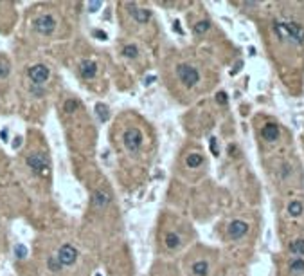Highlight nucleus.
<instances>
[{
	"instance_id": "obj_1",
	"label": "nucleus",
	"mask_w": 304,
	"mask_h": 276,
	"mask_svg": "<svg viewBox=\"0 0 304 276\" xmlns=\"http://www.w3.org/2000/svg\"><path fill=\"white\" fill-rule=\"evenodd\" d=\"M275 32L286 38V40H294L297 43H304V27L295 24V22H284V24H275Z\"/></svg>"
},
{
	"instance_id": "obj_2",
	"label": "nucleus",
	"mask_w": 304,
	"mask_h": 276,
	"mask_svg": "<svg viewBox=\"0 0 304 276\" xmlns=\"http://www.w3.org/2000/svg\"><path fill=\"white\" fill-rule=\"evenodd\" d=\"M177 76H178V80L185 87H193L200 81L198 69H194V67H191V65H185V63H182V65L177 67Z\"/></svg>"
},
{
	"instance_id": "obj_3",
	"label": "nucleus",
	"mask_w": 304,
	"mask_h": 276,
	"mask_svg": "<svg viewBox=\"0 0 304 276\" xmlns=\"http://www.w3.org/2000/svg\"><path fill=\"white\" fill-rule=\"evenodd\" d=\"M34 29L36 32H40L43 36H51L56 29V20H54L52 15H49V13H43L40 16H36L34 18Z\"/></svg>"
},
{
	"instance_id": "obj_4",
	"label": "nucleus",
	"mask_w": 304,
	"mask_h": 276,
	"mask_svg": "<svg viewBox=\"0 0 304 276\" xmlns=\"http://www.w3.org/2000/svg\"><path fill=\"white\" fill-rule=\"evenodd\" d=\"M27 166H29L32 170V173H36V175L45 173V171L49 170V157H47L45 153L34 152V153H31V155L27 157Z\"/></svg>"
},
{
	"instance_id": "obj_5",
	"label": "nucleus",
	"mask_w": 304,
	"mask_h": 276,
	"mask_svg": "<svg viewBox=\"0 0 304 276\" xmlns=\"http://www.w3.org/2000/svg\"><path fill=\"white\" fill-rule=\"evenodd\" d=\"M123 141H124V146L130 152H139L140 144H142V134L139 128H128L123 136Z\"/></svg>"
},
{
	"instance_id": "obj_6",
	"label": "nucleus",
	"mask_w": 304,
	"mask_h": 276,
	"mask_svg": "<svg viewBox=\"0 0 304 276\" xmlns=\"http://www.w3.org/2000/svg\"><path fill=\"white\" fill-rule=\"evenodd\" d=\"M49 74H51V71H49V67L47 65H32L31 69H29V78H31V81L34 85H42L45 83L47 80H49Z\"/></svg>"
},
{
	"instance_id": "obj_7",
	"label": "nucleus",
	"mask_w": 304,
	"mask_h": 276,
	"mask_svg": "<svg viewBox=\"0 0 304 276\" xmlns=\"http://www.w3.org/2000/svg\"><path fill=\"white\" fill-rule=\"evenodd\" d=\"M56 256L61 262V265H72L74 262L77 260V249L72 244H65L60 247V251H58Z\"/></svg>"
},
{
	"instance_id": "obj_8",
	"label": "nucleus",
	"mask_w": 304,
	"mask_h": 276,
	"mask_svg": "<svg viewBox=\"0 0 304 276\" xmlns=\"http://www.w3.org/2000/svg\"><path fill=\"white\" fill-rule=\"evenodd\" d=\"M247 231H248V224L243 222V220H234V222L229 224V236L234 238V240L241 238Z\"/></svg>"
},
{
	"instance_id": "obj_9",
	"label": "nucleus",
	"mask_w": 304,
	"mask_h": 276,
	"mask_svg": "<svg viewBox=\"0 0 304 276\" xmlns=\"http://www.w3.org/2000/svg\"><path fill=\"white\" fill-rule=\"evenodd\" d=\"M79 72H81L85 80H92L97 74V63L92 62V60H83L81 65H79Z\"/></svg>"
},
{
	"instance_id": "obj_10",
	"label": "nucleus",
	"mask_w": 304,
	"mask_h": 276,
	"mask_svg": "<svg viewBox=\"0 0 304 276\" xmlns=\"http://www.w3.org/2000/svg\"><path fill=\"white\" fill-rule=\"evenodd\" d=\"M279 127L277 125H273V123H268V125H264L261 130V136L264 141H268V143H273V141H277L279 139Z\"/></svg>"
},
{
	"instance_id": "obj_11",
	"label": "nucleus",
	"mask_w": 304,
	"mask_h": 276,
	"mask_svg": "<svg viewBox=\"0 0 304 276\" xmlns=\"http://www.w3.org/2000/svg\"><path fill=\"white\" fill-rule=\"evenodd\" d=\"M92 202H94L95 208H105V206H108V204H110V195H108L105 190H97L94 193V199H92Z\"/></svg>"
},
{
	"instance_id": "obj_12",
	"label": "nucleus",
	"mask_w": 304,
	"mask_h": 276,
	"mask_svg": "<svg viewBox=\"0 0 304 276\" xmlns=\"http://www.w3.org/2000/svg\"><path fill=\"white\" fill-rule=\"evenodd\" d=\"M130 7H131V15H133V18H135L139 24H146L149 18H151V11H148V9H137V7H133L131 4H130Z\"/></svg>"
},
{
	"instance_id": "obj_13",
	"label": "nucleus",
	"mask_w": 304,
	"mask_h": 276,
	"mask_svg": "<svg viewBox=\"0 0 304 276\" xmlns=\"http://www.w3.org/2000/svg\"><path fill=\"white\" fill-rule=\"evenodd\" d=\"M191 271H193L194 276H207L209 274V264H207L205 260H198V262L193 264Z\"/></svg>"
},
{
	"instance_id": "obj_14",
	"label": "nucleus",
	"mask_w": 304,
	"mask_h": 276,
	"mask_svg": "<svg viewBox=\"0 0 304 276\" xmlns=\"http://www.w3.org/2000/svg\"><path fill=\"white\" fill-rule=\"evenodd\" d=\"M185 162H187V166H189V168H198L200 164L203 162V157H202L200 153H191V155H187Z\"/></svg>"
},
{
	"instance_id": "obj_15",
	"label": "nucleus",
	"mask_w": 304,
	"mask_h": 276,
	"mask_svg": "<svg viewBox=\"0 0 304 276\" xmlns=\"http://www.w3.org/2000/svg\"><path fill=\"white\" fill-rule=\"evenodd\" d=\"M290 271L294 273V274H302L304 273V260L301 258H295L290 262Z\"/></svg>"
},
{
	"instance_id": "obj_16",
	"label": "nucleus",
	"mask_w": 304,
	"mask_h": 276,
	"mask_svg": "<svg viewBox=\"0 0 304 276\" xmlns=\"http://www.w3.org/2000/svg\"><path fill=\"white\" fill-rule=\"evenodd\" d=\"M304 211V206L301 204L299 201H292L290 204H288V213L290 215H294V217H299L301 213Z\"/></svg>"
},
{
	"instance_id": "obj_17",
	"label": "nucleus",
	"mask_w": 304,
	"mask_h": 276,
	"mask_svg": "<svg viewBox=\"0 0 304 276\" xmlns=\"http://www.w3.org/2000/svg\"><path fill=\"white\" fill-rule=\"evenodd\" d=\"M166 245L169 249H177L180 245V236L177 233H168L166 235Z\"/></svg>"
},
{
	"instance_id": "obj_18",
	"label": "nucleus",
	"mask_w": 304,
	"mask_h": 276,
	"mask_svg": "<svg viewBox=\"0 0 304 276\" xmlns=\"http://www.w3.org/2000/svg\"><path fill=\"white\" fill-rule=\"evenodd\" d=\"M290 251H292L294 255H297V256H302L304 255V238H299V240L292 242V245H290Z\"/></svg>"
},
{
	"instance_id": "obj_19",
	"label": "nucleus",
	"mask_w": 304,
	"mask_h": 276,
	"mask_svg": "<svg viewBox=\"0 0 304 276\" xmlns=\"http://www.w3.org/2000/svg\"><path fill=\"white\" fill-rule=\"evenodd\" d=\"M95 112H97V116H99L101 121H108L110 114H108V106H106L105 103H97V105H95Z\"/></svg>"
},
{
	"instance_id": "obj_20",
	"label": "nucleus",
	"mask_w": 304,
	"mask_h": 276,
	"mask_svg": "<svg viewBox=\"0 0 304 276\" xmlns=\"http://www.w3.org/2000/svg\"><path fill=\"white\" fill-rule=\"evenodd\" d=\"M193 29H194V32H196V34H205V32H207V31L210 29V22H207V20L196 22Z\"/></svg>"
},
{
	"instance_id": "obj_21",
	"label": "nucleus",
	"mask_w": 304,
	"mask_h": 276,
	"mask_svg": "<svg viewBox=\"0 0 304 276\" xmlns=\"http://www.w3.org/2000/svg\"><path fill=\"white\" fill-rule=\"evenodd\" d=\"M11 72V65L7 63V60L6 58H0V78L2 80H6Z\"/></svg>"
},
{
	"instance_id": "obj_22",
	"label": "nucleus",
	"mask_w": 304,
	"mask_h": 276,
	"mask_svg": "<svg viewBox=\"0 0 304 276\" xmlns=\"http://www.w3.org/2000/svg\"><path fill=\"white\" fill-rule=\"evenodd\" d=\"M47 265H49V271H52V273H58L60 269H61V262L58 260V256H51L49 260H47Z\"/></svg>"
},
{
	"instance_id": "obj_23",
	"label": "nucleus",
	"mask_w": 304,
	"mask_h": 276,
	"mask_svg": "<svg viewBox=\"0 0 304 276\" xmlns=\"http://www.w3.org/2000/svg\"><path fill=\"white\" fill-rule=\"evenodd\" d=\"M123 54H124L126 58H137L139 49H137L135 45H126L124 49H123Z\"/></svg>"
},
{
	"instance_id": "obj_24",
	"label": "nucleus",
	"mask_w": 304,
	"mask_h": 276,
	"mask_svg": "<svg viewBox=\"0 0 304 276\" xmlns=\"http://www.w3.org/2000/svg\"><path fill=\"white\" fill-rule=\"evenodd\" d=\"M77 106H79V103H77L76 99H69V101H65V105H63V110L69 114V112H74Z\"/></svg>"
},
{
	"instance_id": "obj_25",
	"label": "nucleus",
	"mask_w": 304,
	"mask_h": 276,
	"mask_svg": "<svg viewBox=\"0 0 304 276\" xmlns=\"http://www.w3.org/2000/svg\"><path fill=\"white\" fill-rule=\"evenodd\" d=\"M15 255H16V258H18V260H23V258H25V255H27L25 245H22V244H16V245H15Z\"/></svg>"
},
{
	"instance_id": "obj_26",
	"label": "nucleus",
	"mask_w": 304,
	"mask_h": 276,
	"mask_svg": "<svg viewBox=\"0 0 304 276\" xmlns=\"http://www.w3.org/2000/svg\"><path fill=\"white\" fill-rule=\"evenodd\" d=\"M216 101H218L220 105H227V94H225V92H218V94H216Z\"/></svg>"
},
{
	"instance_id": "obj_27",
	"label": "nucleus",
	"mask_w": 304,
	"mask_h": 276,
	"mask_svg": "<svg viewBox=\"0 0 304 276\" xmlns=\"http://www.w3.org/2000/svg\"><path fill=\"white\" fill-rule=\"evenodd\" d=\"M101 6H103L101 2H88V11H92V13H94V11H95V9H99Z\"/></svg>"
},
{
	"instance_id": "obj_28",
	"label": "nucleus",
	"mask_w": 304,
	"mask_h": 276,
	"mask_svg": "<svg viewBox=\"0 0 304 276\" xmlns=\"http://www.w3.org/2000/svg\"><path fill=\"white\" fill-rule=\"evenodd\" d=\"M210 150H212V153H214V155H218V153H220V152H218V146H216V139H214V137L210 139Z\"/></svg>"
},
{
	"instance_id": "obj_29",
	"label": "nucleus",
	"mask_w": 304,
	"mask_h": 276,
	"mask_svg": "<svg viewBox=\"0 0 304 276\" xmlns=\"http://www.w3.org/2000/svg\"><path fill=\"white\" fill-rule=\"evenodd\" d=\"M94 36L101 38V40H106V32L105 31H99V29H95V31H94Z\"/></svg>"
},
{
	"instance_id": "obj_30",
	"label": "nucleus",
	"mask_w": 304,
	"mask_h": 276,
	"mask_svg": "<svg viewBox=\"0 0 304 276\" xmlns=\"http://www.w3.org/2000/svg\"><path fill=\"white\" fill-rule=\"evenodd\" d=\"M241 67H243V62H241V60H239V62H238V63H236V67H234V69H232L231 72H232V74H238V72H239V69H241Z\"/></svg>"
},
{
	"instance_id": "obj_31",
	"label": "nucleus",
	"mask_w": 304,
	"mask_h": 276,
	"mask_svg": "<svg viewBox=\"0 0 304 276\" xmlns=\"http://www.w3.org/2000/svg\"><path fill=\"white\" fill-rule=\"evenodd\" d=\"M22 144V137H15V141H13V148H18Z\"/></svg>"
},
{
	"instance_id": "obj_32",
	"label": "nucleus",
	"mask_w": 304,
	"mask_h": 276,
	"mask_svg": "<svg viewBox=\"0 0 304 276\" xmlns=\"http://www.w3.org/2000/svg\"><path fill=\"white\" fill-rule=\"evenodd\" d=\"M32 92H34L36 96H42L43 94V88H38V85H36L34 88H32Z\"/></svg>"
},
{
	"instance_id": "obj_33",
	"label": "nucleus",
	"mask_w": 304,
	"mask_h": 276,
	"mask_svg": "<svg viewBox=\"0 0 304 276\" xmlns=\"http://www.w3.org/2000/svg\"><path fill=\"white\" fill-rule=\"evenodd\" d=\"M175 31L178 32V34H184V31H182V27H180L178 22H175Z\"/></svg>"
},
{
	"instance_id": "obj_34",
	"label": "nucleus",
	"mask_w": 304,
	"mask_h": 276,
	"mask_svg": "<svg viewBox=\"0 0 304 276\" xmlns=\"http://www.w3.org/2000/svg\"><path fill=\"white\" fill-rule=\"evenodd\" d=\"M155 80H157V78H155V76H148L146 80H144V81H146V85H149V83H153V81H155Z\"/></svg>"
},
{
	"instance_id": "obj_35",
	"label": "nucleus",
	"mask_w": 304,
	"mask_h": 276,
	"mask_svg": "<svg viewBox=\"0 0 304 276\" xmlns=\"http://www.w3.org/2000/svg\"><path fill=\"white\" fill-rule=\"evenodd\" d=\"M95 276H101V274H95Z\"/></svg>"
}]
</instances>
